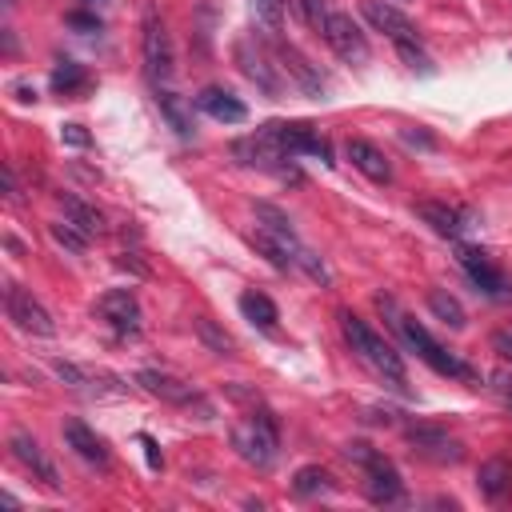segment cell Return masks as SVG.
Returning a JSON list of instances; mask_svg holds the SVG:
<instances>
[{"label": "cell", "mask_w": 512, "mask_h": 512, "mask_svg": "<svg viewBox=\"0 0 512 512\" xmlns=\"http://www.w3.org/2000/svg\"><path fill=\"white\" fill-rule=\"evenodd\" d=\"M68 24H72V28H80V32H100V20H96V16H88V12H68Z\"/></svg>", "instance_id": "cell-34"}, {"label": "cell", "mask_w": 512, "mask_h": 512, "mask_svg": "<svg viewBox=\"0 0 512 512\" xmlns=\"http://www.w3.org/2000/svg\"><path fill=\"white\" fill-rule=\"evenodd\" d=\"M8 4H12V0H8Z\"/></svg>", "instance_id": "cell-39"}, {"label": "cell", "mask_w": 512, "mask_h": 512, "mask_svg": "<svg viewBox=\"0 0 512 512\" xmlns=\"http://www.w3.org/2000/svg\"><path fill=\"white\" fill-rule=\"evenodd\" d=\"M292 264H296V268H304L312 280H320V284H332V272H328V264H324V260H320L312 248H304V244H300V248L292 252Z\"/></svg>", "instance_id": "cell-30"}, {"label": "cell", "mask_w": 512, "mask_h": 512, "mask_svg": "<svg viewBox=\"0 0 512 512\" xmlns=\"http://www.w3.org/2000/svg\"><path fill=\"white\" fill-rule=\"evenodd\" d=\"M80 4H88V8H96V4H108V0H80Z\"/></svg>", "instance_id": "cell-38"}, {"label": "cell", "mask_w": 512, "mask_h": 512, "mask_svg": "<svg viewBox=\"0 0 512 512\" xmlns=\"http://www.w3.org/2000/svg\"><path fill=\"white\" fill-rule=\"evenodd\" d=\"M272 128H276V136H280V144L288 148V156H316V160H324V164H332V152H328V140L312 128V124H304V120H296V124H284V120H272Z\"/></svg>", "instance_id": "cell-14"}, {"label": "cell", "mask_w": 512, "mask_h": 512, "mask_svg": "<svg viewBox=\"0 0 512 512\" xmlns=\"http://www.w3.org/2000/svg\"><path fill=\"white\" fill-rule=\"evenodd\" d=\"M252 16H256V24L276 40L280 28H284V0H252Z\"/></svg>", "instance_id": "cell-28"}, {"label": "cell", "mask_w": 512, "mask_h": 512, "mask_svg": "<svg viewBox=\"0 0 512 512\" xmlns=\"http://www.w3.org/2000/svg\"><path fill=\"white\" fill-rule=\"evenodd\" d=\"M476 484H480V492L488 500H504L512 492V460H504V456L484 460L480 472H476Z\"/></svg>", "instance_id": "cell-20"}, {"label": "cell", "mask_w": 512, "mask_h": 512, "mask_svg": "<svg viewBox=\"0 0 512 512\" xmlns=\"http://www.w3.org/2000/svg\"><path fill=\"white\" fill-rule=\"evenodd\" d=\"M236 64H240V72L260 88V92H268V96H276L280 92V64H272V56L264 52V44L260 40H236Z\"/></svg>", "instance_id": "cell-9"}, {"label": "cell", "mask_w": 512, "mask_h": 512, "mask_svg": "<svg viewBox=\"0 0 512 512\" xmlns=\"http://www.w3.org/2000/svg\"><path fill=\"white\" fill-rule=\"evenodd\" d=\"M408 444H412V452L420 460H432V464H460L464 460L460 440H452V436H444L436 428H412L408 432Z\"/></svg>", "instance_id": "cell-16"}, {"label": "cell", "mask_w": 512, "mask_h": 512, "mask_svg": "<svg viewBox=\"0 0 512 512\" xmlns=\"http://www.w3.org/2000/svg\"><path fill=\"white\" fill-rule=\"evenodd\" d=\"M140 48H144V68H148V76H152L156 84L172 80V72H176V52H172V36H168V28H164V20H160L156 12L144 16Z\"/></svg>", "instance_id": "cell-5"}, {"label": "cell", "mask_w": 512, "mask_h": 512, "mask_svg": "<svg viewBox=\"0 0 512 512\" xmlns=\"http://www.w3.org/2000/svg\"><path fill=\"white\" fill-rule=\"evenodd\" d=\"M276 444H280V432H276V416L268 408L244 416L236 428H232V448L240 460L256 464V468H268L276 460Z\"/></svg>", "instance_id": "cell-4"}, {"label": "cell", "mask_w": 512, "mask_h": 512, "mask_svg": "<svg viewBox=\"0 0 512 512\" xmlns=\"http://www.w3.org/2000/svg\"><path fill=\"white\" fill-rule=\"evenodd\" d=\"M116 264H120V268H132L136 276H148V268H144V264H140L132 252H120V260H116Z\"/></svg>", "instance_id": "cell-37"}, {"label": "cell", "mask_w": 512, "mask_h": 512, "mask_svg": "<svg viewBox=\"0 0 512 512\" xmlns=\"http://www.w3.org/2000/svg\"><path fill=\"white\" fill-rule=\"evenodd\" d=\"M240 312H244V320H252V324L264 328V332H272L276 320H280L276 304H272L264 292H244V296H240Z\"/></svg>", "instance_id": "cell-24"}, {"label": "cell", "mask_w": 512, "mask_h": 512, "mask_svg": "<svg viewBox=\"0 0 512 512\" xmlns=\"http://www.w3.org/2000/svg\"><path fill=\"white\" fill-rule=\"evenodd\" d=\"M8 448H12V456H16V460H20V464H24V468L44 484V488H52V492L60 488V476H56L52 460L44 456V448H40L28 432H12V436H8Z\"/></svg>", "instance_id": "cell-17"}, {"label": "cell", "mask_w": 512, "mask_h": 512, "mask_svg": "<svg viewBox=\"0 0 512 512\" xmlns=\"http://www.w3.org/2000/svg\"><path fill=\"white\" fill-rule=\"evenodd\" d=\"M340 328H344V340L352 344V352L364 360V364H372L380 376H388V380H404V360H400V352L384 340V336H376L360 316H352V312H340Z\"/></svg>", "instance_id": "cell-2"}, {"label": "cell", "mask_w": 512, "mask_h": 512, "mask_svg": "<svg viewBox=\"0 0 512 512\" xmlns=\"http://www.w3.org/2000/svg\"><path fill=\"white\" fill-rule=\"evenodd\" d=\"M344 156H348V160H352V168H356V172H364L368 180H376V184H388V180H392V164H388V156H384L372 140L352 136V140L344 144Z\"/></svg>", "instance_id": "cell-18"}, {"label": "cell", "mask_w": 512, "mask_h": 512, "mask_svg": "<svg viewBox=\"0 0 512 512\" xmlns=\"http://www.w3.org/2000/svg\"><path fill=\"white\" fill-rule=\"evenodd\" d=\"M140 444H144V456H148V468H160V448L148 432H140Z\"/></svg>", "instance_id": "cell-36"}, {"label": "cell", "mask_w": 512, "mask_h": 512, "mask_svg": "<svg viewBox=\"0 0 512 512\" xmlns=\"http://www.w3.org/2000/svg\"><path fill=\"white\" fill-rule=\"evenodd\" d=\"M140 384H144V392H152V396H160V400H168V404H180V408H200L204 416L212 412L208 408V400L192 388V384H184V380H176V376H168V372H156V368H144L140 376H136Z\"/></svg>", "instance_id": "cell-13"}, {"label": "cell", "mask_w": 512, "mask_h": 512, "mask_svg": "<svg viewBox=\"0 0 512 512\" xmlns=\"http://www.w3.org/2000/svg\"><path fill=\"white\" fill-rule=\"evenodd\" d=\"M96 312H100V320H104L112 332H120V336H136L140 324H144V312H140V304H136V296H132L128 288L104 292L100 304H96Z\"/></svg>", "instance_id": "cell-10"}, {"label": "cell", "mask_w": 512, "mask_h": 512, "mask_svg": "<svg viewBox=\"0 0 512 512\" xmlns=\"http://www.w3.org/2000/svg\"><path fill=\"white\" fill-rule=\"evenodd\" d=\"M4 308H8V320H16L24 332H32V336H52L56 332V324H52V312L28 292V288H20V284H8L4 288Z\"/></svg>", "instance_id": "cell-7"}, {"label": "cell", "mask_w": 512, "mask_h": 512, "mask_svg": "<svg viewBox=\"0 0 512 512\" xmlns=\"http://www.w3.org/2000/svg\"><path fill=\"white\" fill-rule=\"evenodd\" d=\"M344 452H348V460H356V464L364 468V492H368L372 504H392V500L404 496V480H400L396 464H392L384 452H376V448L364 444V440H352Z\"/></svg>", "instance_id": "cell-3"}, {"label": "cell", "mask_w": 512, "mask_h": 512, "mask_svg": "<svg viewBox=\"0 0 512 512\" xmlns=\"http://www.w3.org/2000/svg\"><path fill=\"white\" fill-rule=\"evenodd\" d=\"M156 108H160V116L176 128V136H192V108L184 104V96H176V92H168V88H156Z\"/></svg>", "instance_id": "cell-22"}, {"label": "cell", "mask_w": 512, "mask_h": 512, "mask_svg": "<svg viewBox=\"0 0 512 512\" xmlns=\"http://www.w3.org/2000/svg\"><path fill=\"white\" fill-rule=\"evenodd\" d=\"M320 36L328 40V48H332L344 64H364V60H368V40H364L360 24H356L348 12H328Z\"/></svg>", "instance_id": "cell-6"}, {"label": "cell", "mask_w": 512, "mask_h": 512, "mask_svg": "<svg viewBox=\"0 0 512 512\" xmlns=\"http://www.w3.org/2000/svg\"><path fill=\"white\" fill-rule=\"evenodd\" d=\"M376 308H380V312H388V324H392V328H396V332H400V336H404V340L416 348V356H420L428 368H436L440 376L476 380V372H472L464 360H456L452 352H444V348H440V344H436V340H432V336H428V332H424V328H420L412 316H404V312L396 308V300H392V296H376Z\"/></svg>", "instance_id": "cell-1"}, {"label": "cell", "mask_w": 512, "mask_h": 512, "mask_svg": "<svg viewBox=\"0 0 512 512\" xmlns=\"http://www.w3.org/2000/svg\"><path fill=\"white\" fill-rule=\"evenodd\" d=\"M300 12H304V20L320 32L324 28V20H328V4L324 0H300Z\"/></svg>", "instance_id": "cell-32"}, {"label": "cell", "mask_w": 512, "mask_h": 512, "mask_svg": "<svg viewBox=\"0 0 512 512\" xmlns=\"http://www.w3.org/2000/svg\"><path fill=\"white\" fill-rule=\"evenodd\" d=\"M492 348L512 364V328H496V332H492Z\"/></svg>", "instance_id": "cell-33"}, {"label": "cell", "mask_w": 512, "mask_h": 512, "mask_svg": "<svg viewBox=\"0 0 512 512\" xmlns=\"http://www.w3.org/2000/svg\"><path fill=\"white\" fill-rule=\"evenodd\" d=\"M64 440H68V448L80 456V460H88V464H108V444L84 424V420H64Z\"/></svg>", "instance_id": "cell-19"}, {"label": "cell", "mask_w": 512, "mask_h": 512, "mask_svg": "<svg viewBox=\"0 0 512 512\" xmlns=\"http://www.w3.org/2000/svg\"><path fill=\"white\" fill-rule=\"evenodd\" d=\"M48 232H52V240H56L60 248H68V252H76V256H80V252L88 248V240H92V236L80 232L72 220H56V224H48Z\"/></svg>", "instance_id": "cell-29"}, {"label": "cell", "mask_w": 512, "mask_h": 512, "mask_svg": "<svg viewBox=\"0 0 512 512\" xmlns=\"http://www.w3.org/2000/svg\"><path fill=\"white\" fill-rule=\"evenodd\" d=\"M460 268L472 276V284L484 292V296H496V300H508L512 296V280L480 252V248H468V244H460Z\"/></svg>", "instance_id": "cell-11"}, {"label": "cell", "mask_w": 512, "mask_h": 512, "mask_svg": "<svg viewBox=\"0 0 512 512\" xmlns=\"http://www.w3.org/2000/svg\"><path fill=\"white\" fill-rule=\"evenodd\" d=\"M60 140H68V144L84 148V144H88V132H84L80 124H64V128H60Z\"/></svg>", "instance_id": "cell-35"}, {"label": "cell", "mask_w": 512, "mask_h": 512, "mask_svg": "<svg viewBox=\"0 0 512 512\" xmlns=\"http://www.w3.org/2000/svg\"><path fill=\"white\" fill-rule=\"evenodd\" d=\"M360 12H364V20H368L376 32H384L396 48L420 44V28H416L400 8H392L388 0H364V4H360Z\"/></svg>", "instance_id": "cell-8"}, {"label": "cell", "mask_w": 512, "mask_h": 512, "mask_svg": "<svg viewBox=\"0 0 512 512\" xmlns=\"http://www.w3.org/2000/svg\"><path fill=\"white\" fill-rule=\"evenodd\" d=\"M60 204H64V220H72L80 232H88V236H100V232H104V216H100L92 204H84V200H76V196H64Z\"/></svg>", "instance_id": "cell-25"}, {"label": "cell", "mask_w": 512, "mask_h": 512, "mask_svg": "<svg viewBox=\"0 0 512 512\" xmlns=\"http://www.w3.org/2000/svg\"><path fill=\"white\" fill-rule=\"evenodd\" d=\"M428 308H432V316H436V320H444L448 328H464V324H468V316H464L460 300H456V296H448L444 288L428 292Z\"/></svg>", "instance_id": "cell-27"}, {"label": "cell", "mask_w": 512, "mask_h": 512, "mask_svg": "<svg viewBox=\"0 0 512 512\" xmlns=\"http://www.w3.org/2000/svg\"><path fill=\"white\" fill-rule=\"evenodd\" d=\"M292 492L296 496H332L336 492V480H332V472L328 468H320V464H304L296 476H292Z\"/></svg>", "instance_id": "cell-23"}, {"label": "cell", "mask_w": 512, "mask_h": 512, "mask_svg": "<svg viewBox=\"0 0 512 512\" xmlns=\"http://www.w3.org/2000/svg\"><path fill=\"white\" fill-rule=\"evenodd\" d=\"M196 332H200V340H204L212 352L232 356V348H236V344H232V336H228V332H220V328H216L208 316H200V320H196Z\"/></svg>", "instance_id": "cell-31"}, {"label": "cell", "mask_w": 512, "mask_h": 512, "mask_svg": "<svg viewBox=\"0 0 512 512\" xmlns=\"http://www.w3.org/2000/svg\"><path fill=\"white\" fill-rule=\"evenodd\" d=\"M196 104H200L212 120H224V124H240V120L248 116V108H244L232 92H224V88H204V92L196 96Z\"/></svg>", "instance_id": "cell-21"}, {"label": "cell", "mask_w": 512, "mask_h": 512, "mask_svg": "<svg viewBox=\"0 0 512 512\" xmlns=\"http://www.w3.org/2000/svg\"><path fill=\"white\" fill-rule=\"evenodd\" d=\"M416 216H420L424 224H432V232L452 236V240H460V236L476 224V212H472V208L444 204V200H420V204H416Z\"/></svg>", "instance_id": "cell-12"}, {"label": "cell", "mask_w": 512, "mask_h": 512, "mask_svg": "<svg viewBox=\"0 0 512 512\" xmlns=\"http://www.w3.org/2000/svg\"><path fill=\"white\" fill-rule=\"evenodd\" d=\"M52 88L64 92V96L84 92V88H88V72H84V64H76V60H60V64L52 68Z\"/></svg>", "instance_id": "cell-26"}, {"label": "cell", "mask_w": 512, "mask_h": 512, "mask_svg": "<svg viewBox=\"0 0 512 512\" xmlns=\"http://www.w3.org/2000/svg\"><path fill=\"white\" fill-rule=\"evenodd\" d=\"M276 60H280V72H288V80L304 92V96H324V80H320V72L308 64V56L300 52V48H292V44H284L280 36H276Z\"/></svg>", "instance_id": "cell-15"}]
</instances>
